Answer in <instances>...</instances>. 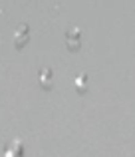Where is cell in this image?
Returning <instances> with one entry per match:
<instances>
[{"instance_id":"obj_3","label":"cell","mask_w":135,"mask_h":157,"mask_svg":"<svg viewBox=\"0 0 135 157\" xmlns=\"http://www.w3.org/2000/svg\"><path fill=\"white\" fill-rule=\"evenodd\" d=\"M26 36H28V24H26V22H22L18 28H16V34H14V38L20 42V40H26Z\"/></svg>"},{"instance_id":"obj_4","label":"cell","mask_w":135,"mask_h":157,"mask_svg":"<svg viewBox=\"0 0 135 157\" xmlns=\"http://www.w3.org/2000/svg\"><path fill=\"white\" fill-rule=\"evenodd\" d=\"M40 82H42V84H50L52 82V70L50 68H42L40 70Z\"/></svg>"},{"instance_id":"obj_5","label":"cell","mask_w":135,"mask_h":157,"mask_svg":"<svg viewBox=\"0 0 135 157\" xmlns=\"http://www.w3.org/2000/svg\"><path fill=\"white\" fill-rule=\"evenodd\" d=\"M85 82H88V76H85V74H77V78H76V86L77 88H84Z\"/></svg>"},{"instance_id":"obj_2","label":"cell","mask_w":135,"mask_h":157,"mask_svg":"<svg viewBox=\"0 0 135 157\" xmlns=\"http://www.w3.org/2000/svg\"><path fill=\"white\" fill-rule=\"evenodd\" d=\"M66 40H68L69 46H77V44H80V40H81L80 28H72V30H68L66 32Z\"/></svg>"},{"instance_id":"obj_1","label":"cell","mask_w":135,"mask_h":157,"mask_svg":"<svg viewBox=\"0 0 135 157\" xmlns=\"http://www.w3.org/2000/svg\"><path fill=\"white\" fill-rule=\"evenodd\" d=\"M4 157H22V141L14 139V141H12L10 145L6 147V151H4Z\"/></svg>"}]
</instances>
